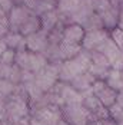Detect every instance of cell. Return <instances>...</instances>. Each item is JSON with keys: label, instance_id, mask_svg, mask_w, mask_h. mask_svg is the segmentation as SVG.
<instances>
[{"label": "cell", "instance_id": "1", "mask_svg": "<svg viewBox=\"0 0 123 125\" xmlns=\"http://www.w3.org/2000/svg\"><path fill=\"white\" fill-rule=\"evenodd\" d=\"M60 63H47L42 71L35 73V82L43 92H49L50 89L57 83Z\"/></svg>", "mask_w": 123, "mask_h": 125}, {"label": "cell", "instance_id": "2", "mask_svg": "<svg viewBox=\"0 0 123 125\" xmlns=\"http://www.w3.org/2000/svg\"><path fill=\"white\" fill-rule=\"evenodd\" d=\"M62 118L69 125H87L92 122V118L82 104H70L63 105L60 108Z\"/></svg>", "mask_w": 123, "mask_h": 125}, {"label": "cell", "instance_id": "3", "mask_svg": "<svg viewBox=\"0 0 123 125\" xmlns=\"http://www.w3.org/2000/svg\"><path fill=\"white\" fill-rule=\"evenodd\" d=\"M82 105H83V108L86 109L87 112H89L90 118H92V122H97V121H102V119L110 118V116H109V109L105 108V106L100 104V101H99L93 94L83 96Z\"/></svg>", "mask_w": 123, "mask_h": 125}, {"label": "cell", "instance_id": "4", "mask_svg": "<svg viewBox=\"0 0 123 125\" xmlns=\"http://www.w3.org/2000/svg\"><path fill=\"white\" fill-rule=\"evenodd\" d=\"M92 94H93V95L100 101V104H102L105 108H107V109L114 105L116 98H117V92L107 86L105 81H96V82L92 85Z\"/></svg>", "mask_w": 123, "mask_h": 125}, {"label": "cell", "instance_id": "5", "mask_svg": "<svg viewBox=\"0 0 123 125\" xmlns=\"http://www.w3.org/2000/svg\"><path fill=\"white\" fill-rule=\"evenodd\" d=\"M30 118L42 122L43 125H57L62 121V111L57 106H47L32 112Z\"/></svg>", "mask_w": 123, "mask_h": 125}, {"label": "cell", "instance_id": "6", "mask_svg": "<svg viewBox=\"0 0 123 125\" xmlns=\"http://www.w3.org/2000/svg\"><path fill=\"white\" fill-rule=\"evenodd\" d=\"M25 39H26V50H29L32 53H43L47 48V45H49L47 32H44V30H39V32L27 36Z\"/></svg>", "mask_w": 123, "mask_h": 125}, {"label": "cell", "instance_id": "7", "mask_svg": "<svg viewBox=\"0 0 123 125\" xmlns=\"http://www.w3.org/2000/svg\"><path fill=\"white\" fill-rule=\"evenodd\" d=\"M33 13L30 12L27 7L25 6H16L12 7V10L7 16V20H9V27H10V32H16L19 33V29L20 26L25 23V20Z\"/></svg>", "mask_w": 123, "mask_h": 125}, {"label": "cell", "instance_id": "8", "mask_svg": "<svg viewBox=\"0 0 123 125\" xmlns=\"http://www.w3.org/2000/svg\"><path fill=\"white\" fill-rule=\"evenodd\" d=\"M96 82V79L90 75L89 72H83L80 75H77L76 78H73L69 85L76 89L79 94H82V96H86V95H90L92 94V85Z\"/></svg>", "mask_w": 123, "mask_h": 125}, {"label": "cell", "instance_id": "9", "mask_svg": "<svg viewBox=\"0 0 123 125\" xmlns=\"http://www.w3.org/2000/svg\"><path fill=\"white\" fill-rule=\"evenodd\" d=\"M106 38H109V32L105 30V29L86 32L85 33V38L82 40V49L87 50V52H92V50L96 49Z\"/></svg>", "mask_w": 123, "mask_h": 125}, {"label": "cell", "instance_id": "10", "mask_svg": "<svg viewBox=\"0 0 123 125\" xmlns=\"http://www.w3.org/2000/svg\"><path fill=\"white\" fill-rule=\"evenodd\" d=\"M85 29L77 23L66 25L63 29V42L67 43H74V45H82V40L85 38Z\"/></svg>", "mask_w": 123, "mask_h": 125}, {"label": "cell", "instance_id": "11", "mask_svg": "<svg viewBox=\"0 0 123 125\" xmlns=\"http://www.w3.org/2000/svg\"><path fill=\"white\" fill-rule=\"evenodd\" d=\"M95 50H96V52H100L102 55H105L106 59L110 62V66H112V63L119 58V55H120V52H122V50L116 46V43L110 39V36L105 39V40H103V42H102Z\"/></svg>", "mask_w": 123, "mask_h": 125}, {"label": "cell", "instance_id": "12", "mask_svg": "<svg viewBox=\"0 0 123 125\" xmlns=\"http://www.w3.org/2000/svg\"><path fill=\"white\" fill-rule=\"evenodd\" d=\"M39 30H42V23H40V17L36 16V14H30L27 19L25 20V23L20 26V29H19V33L22 35V36H30V35H33V33H36Z\"/></svg>", "mask_w": 123, "mask_h": 125}, {"label": "cell", "instance_id": "13", "mask_svg": "<svg viewBox=\"0 0 123 125\" xmlns=\"http://www.w3.org/2000/svg\"><path fill=\"white\" fill-rule=\"evenodd\" d=\"M119 10L116 7H112L106 12L100 13V19H102V23H103V29L110 32L114 27H117V22H119Z\"/></svg>", "mask_w": 123, "mask_h": 125}, {"label": "cell", "instance_id": "14", "mask_svg": "<svg viewBox=\"0 0 123 125\" xmlns=\"http://www.w3.org/2000/svg\"><path fill=\"white\" fill-rule=\"evenodd\" d=\"M106 85L112 88L113 91H116L117 94L123 92V71H117V69H112L105 79Z\"/></svg>", "mask_w": 123, "mask_h": 125}, {"label": "cell", "instance_id": "15", "mask_svg": "<svg viewBox=\"0 0 123 125\" xmlns=\"http://www.w3.org/2000/svg\"><path fill=\"white\" fill-rule=\"evenodd\" d=\"M3 42L6 43L7 49L12 50H26V39L25 36H22L20 33H16V32H9V35L3 39Z\"/></svg>", "mask_w": 123, "mask_h": 125}, {"label": "cell", "instance_id": "16", "mask_svg": "<svg viewBox=\"0 0 123 125\" xmlns=\"http://www.w3.org/2000/svg\"><path fill=\"white\" fill-rule=\"evenodd\" d=\"M59 49H60L62 61H69V59H73L76 55H79V52L82 50V45L67 43V42L62 40L60 45H59Z\"/></svg>", "mask_w": 123, "mask_h": 125}, {"label": "cell", "instance_id": "17", "mask_svg": "<svg viewBox=\"0 0 123 125\" xmlns=\"http://www.w3.org/2000/svg\"><path fill=\"white\" fill-rule=\"evenodd\" d=\"M60 20H59V14L56 10H50L46 12L44 14L40 16V23H42V30L47 32L49 33L52 29H54V26L57 25Z\"/></svg>", "mask_w": 123, "mask_h": 125}, {"label": "cell", "instance_id": "18", "mask_svg": "<svg viewBox=\"0 0 123 125\" xmlns=\"http://www.w3.org/2000/svg\"><path fill=\"white\" fill-rule=\"evenodd\" d=\"M82 27L85 29V32H92V30H100L103 29V23H102V19L97 13H92L86 20L83 22Z\"/></svg>", "mask_w": 123, "mask_h": 125}, {"label": "cell", "instance_id": "19", "mask_svg": "<svg viewBox=\"0 0 123 125\" xmlns=\"http://www.w3.org/2000/svg\"><path fill=\"white\" fill-rule=\"evenodd\" d=\"M90 7H92V10H93L95 13L100 14V13H103V12H106V10H109V9H112L113 6L110 4L109 0H92V1H90Z\"/></svg>", "mask_w": 123, "mask_h": 125}, {"label": "cell", "instance_id": "20", "mask_svg": "<svg viewBox=\"0 0 123 125\" xmlns=\"http://www.w3.org/2000/svg\"><path fill=\"white\" fill-rule=\"evenodd\" d=\"M90 62L93 63V65H97V66L110 68V62L106 59V56L102 55L100 52H96V50H92L90 52Z\"/></svg>", "mask_w": 123, "mask_h": 125}, {"label": "cell", "instance_id": "21", "mask_svg": "<svg viewBox=\"0 0 123 125\" xmlns=\"http://www.w3.org/2000/svg\"><path fill=\"white\" fill-rule=\"evenodd\" d=\"M16 86H17V85L12 83L10 81H7V79H1V81H0V96H3L4 99H7L13 92H14Z\"/></svg>", "mask_w": 123, "mask_h": 125}, {"label": "cell", "instance_id": "22", "mask_svg": "<svg viewBox=\"0 0 123 125\" xmlns=\"http://www.w3.org/2000/svg\"><path fill=\"white\" fill-rule=\"evenodd\" d=\"M109 36H110V39L116 43V46L123 52V30H120L119 27H114L113 30L109 32Z\"/></svg>", "mask_w": 123, "mask_h": 125}, {"label": "cell", "instance_id": "23", "mask_svg": "<svg viewBox=\"0 0 123 125\" xmlns=\"http://www.w3.org/2000/svg\"><path fill=\"white\" fill-rule=\"evenodd\" d=\"M14 58H16V50L6 49L1 55H0V63L3 65H14Z\"/></svg>", "mask_w": 123, "mask_h": 125}, {"label": "cell", "instance_id": "24", "mask_svg": "<svg viewBox=\"0 0 123 125\" xmlns=\"http://www.w3.org/2000/svg\"><path fill=\"white\" fill-rule=\"evenodd\" d=\"M109 116L114 122H123V109L117 105H113L109 108Z\"/></svg>", "mask_w": 123, "mask_h": 125}, {"label": "cell", "instance_id": "25", "mask_svg": "<svg viewBox=\"0 0 123 125\" xmlns=\"http://www.w3.org/2000/svg\"><path fill=\"white\" fill-rule=\"evenodd\" d=\"M10 32V27H9V20H7V16L6 17H1L0 19V40L6 38Z\"/></svg>", "mask_w": 123, "mask_h": 125}, {"label": "cell", "instance_id": "26", "mask_svg": "<svg viewBox=\"0 0 123 125\" xmlns=\"http://www.w3.org/2000/svg\"><path fill=\"white\" fill-rule=\"evenodd\" d=\"M110 68H112V69H117V71H123V52H120L119 58L112 63Z\"/></svg>", "mask_w": 123, "mask_h": 125}, {"label": "cell", "instance_id": "27", "mask_svg": "<svg viewBox=\"0 0 123 125\" xmlns=\"http://www.w3.org/2000/svg\"><path fill=\"white\" fill-rule=\"evenodd\" d=\"M96 125H117V122H114L113 119L107 118V119H102V121H97Z\"/></svg>", "mask_w": 123, "mask_h": 125}, {"label": "cell", "instance_id": "28", "mask_svg": "<svg viewBox=\"0 0 123 125\" xmlns=\"http://www.w3.org/2000/svg\"><path fill=\"white\" fill-rule=\"evenodd\" d=\"M114 105H117L119 108H122V109H123V92L117 94V98H116V102H114Z\"/></svg>", "mask_w": 123, "mask_h": 125}, {"label": "cell", "instance_id": "29", "mask_svg": "<svg viewBox=\"0 0 123 125\" xmlns=\"http://www.w3.org/2000/svg\"><path fill=\"white\" fill-rule=\"evenodd\" d=\"M117 27H119L120 30H123V12L119 13V22H117Z\"/></svg>", "mask_w": 123, "mask_h": 125}, {"label": "cell", "instance_id": "30", "mask_svg": "<svg viewBox=\"0 0 123 125\" xmlns=\"http://www.w3.org/2000/svg\"><path fill=\"white\" fill-rule=\"evenodd\" d=\"M4 106H6V99L3 96H0V112L4 111Z\"/></svg>", "mask_w": 123, "mask_h": 125}, {"label": "cell", "instance_id": "31", "mask_svg": "<svg viewBox=\"0 0 123 125\" xmlns=\"http://www.w3.org/2000/svg\"><path fill=\"white\" fill-rule=\"evenodd\" d=\"M6 49H7V46H6V43H4L3 40H0V55H1V53H3V52H4Z\"/></svg>", "mask_w": 123, "mask_h": 125}, {"label": "cell", "instance_id": "32", "mask_svg": "<svg viewBox=\"0 0 123 125\" xmlns=\"http://www.w3.org/2000/svg\"><path fill=\"white\" fill-rule=\"evenodd\" d=\"M119 4L122 6V7H120V12H123V0H120V3H119Z\"/></svg>", "mask_w": 123, "mask_h": 125}, {"label": "cell", "instance_id": "33", "mask_svg": "<svg viewBox=\"0 0 123 125\" xmlns=\"http://www.w3.org/2000/svg\"><path fill=\"white\" fill-rule=\"evenodd\" d=\"M44 1H47V3H50V4H53V1H54V0H44Z\"/></svg>", "mask_w": 123, "mask_h": 125}, {"label": "cell", "instance_id": "34", "mask_svg": "<svg viewBox=\"0 0 123 125\" xmlns=\"http://www.w3.org/2000/svg\"><path fill=\"white\" fill-rule=\"evenodd\" d=\"M87 125H96V122H89Z\"/></svg>", "mask_w": 123, "mask_h": 125}, {"label": "cell", "instance_id": "35", "mask_svg": "<svg viewBox=\"0 0 123 125\" xmlns=\"http://www.w3.org/2000/svg\"><path fill=\"white\" fill-rule=\"evenodd\" d=\"M117 125H123V122H117Z\"/></svg>", "mask_w": 123, "mask_h": 125}]
</instances>
